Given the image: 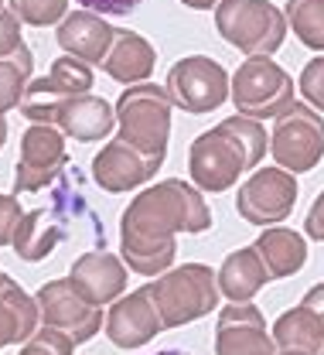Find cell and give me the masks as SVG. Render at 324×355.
<instances>
[{
  "mask_svg": "<svg viewBox=\"0 0 324 355\" xmlns=\"http://www.w3.org/2000/svg\"><path fill=\"white\" fill-rule=\"evenodd\" d=\"M212 225V212L201 188L181 178L157 181L143 188L120 216V250L123 263L140 277H161L174 263V236H198Z\"/></svg>",
  "mask_w": 324,
  "mask_h": 355,
  "instance_id": "1",
  "label": "cell"
},
{
  "mask_svg": "<svg viewBox=\"0 0 324 355\" xmlns=\"http://www.w3.org/2000/svg\"><path fill=\"white\" fill-rule=\"evenodd\" d=\"M267 147H270V137L263 130V123L235 113L219 127L195 137L188 150V175L208 195L229 191L242 171L260 168V161L267 157Z\"/></svg>",
  "mask_w": 324,
  "mask_h": 355,
  "instance_id": "2",
  "label": "cell"
},
{
  "mask_svg": "<svg viewBox=\"0 0 324 355\" xmlns=\"http://www.w3.org/2000/svg\"><path fill=\"white\" fill-rule=\"evenodd\" d=\"M154 304L164 318V328H181L191 324L219 304L222 291H219V273H212V266L205 263H185L174 270H164L161 277H154L147 284Z\"/></svg>",
  "mask_w": 324,
  "mask_h": 355,
  "instance_id": "3",
  "label": "cell"
},
{
  "mask_svg": "<svg viewBox=\"0 0 324 355\" xmlns=\"http://www.w3.org/2000/svg\"><path fill=\"white\" fill-rule=\"evenodd\" d=\"M171 106H174V99H171L168 86H154V83L127 86L123 96L116 99L120 137L140 147L143 154L164 157L168 140H171Z\"/></svg>",
  "mask_w": 324,
  "mask_h": 355,
  "instance_id": "4",
  "label": "cell"
},
{
  "mask_svg": "<svg viewBox=\"0 0 324 355\" xmlns=\"http://www.w3.org/2000/svg\"><path fill=\"white\" fill-rule=\"evenodd\" d=\"M219 35L246 55H273L287 38V14L270 0H222L215 7Z\"/></svg>",
  "mask_w": 324,
  "mask_h": 355,
  "instance_id": "5",
  "label": "cell"
},
{
  "mask_svg": "<svg viewBox=\"0 0 324 355\" xmlns=\"http://www.w3.org/2000/svg\"><path fill=\"white\" fill-rule=\"evenodd\" d=\"M229 99L235 113L253 120H277L294 103V79L280 69L270 55H249L229 86Z\"/></svg>",
  "mask_w": 324,
  "mask_h": 355,
  "instance_id": "6",
  "label": "cell"
},
{
  "mask_svg": "<svg viewBox=\"0 0 324 355\" xmlns=\"http://www.w3.org/2000/svg\"><path fill=\"white\" fill-rule=\"evenodd\" d=\"M270 154L280 168L304 175L314 171L324 157V120L307 103H290L273 123L270 133Z\"/></svg>",
  "mask_w": 324,
  "mask_h": 355,
  "instance_id": "7",
  "label": "cell"
},
{
  "mask_svg": "<svg viewBox=\"0 0 324 355\" xmlns=\"http://www.w3.org/2000/svg\"><path fill=\"white\" fill-rule=\"evenodd\" d=\"M229 72L208 55H188L181 62H174L168 72V92L174 106L195 116L219 110L229 99Z\"/></svg>",
  "mask_w": 324,
  "mask_h": 355,
  "instance_id": "8",
  "label": "cell"
},
{
  "mask_svg": "<svg viewBox=\"0 0 324 355\" xmlns=\"http://www.w3.org/2000/svg\"><path fill=\"white\" fill-rule=\"evenodd\" d=\"M35 301H38L42 324L65 331L75 345L93 342L96 331L102 328V308L93 304V301H89V297H86L69 277L42 284V291L35 294Z\"/></svg>",
  "mask_w": 324,
  "mask_h": 355,
  "instance_id": "9",
  "label": "cell"
},
{
  "mask_svg": "<svg viewBox=\"0 0 324 355\" xmlns=\"http://www.w3.org/2000/svg\"><path fill=\"white\" fill-rule=\"evenodd\" d=\"M69 164L65 133L55 123H31L21 137V154L14 168V195H31L48 188Z\"/></svg>",
  "mask_w": 324,
  "mask_h": 355,
  "instance_id": "10",
  "label": "cell"
},
{
  "mask_svg": "<svg viewBox=\"0 0 324 355\" xmlns=\"http://www.w3.org/2000/svg\"><path fill=\"white\" fill-rule=\"evenodd\" d=\"M297 178L287 168H256L246 184H239L235 195V212L253 225H277L287 222V216L297 205Z\"/></svg>",
  "mask_w": 324,
  "mask_h": 355,
  "instance_id": "11",
  "label": "cell"
},
{
  "mask_svg": "<svg viewBox=\"0 0 324 355\" xmlns=\"http://www.w3.org/2000/svg\"><path fill=\"white\" fill-rule=\"evenodd\" d=\"M93 89V69L89 62L75 58V55H65V58H55V65L48 69V76L42 79H31V86L21 99V116L31 120V123H45L48 110L69 96H79V92H89Z\"/></svg>",
  "mask_w": 324,
  "mask_h": 355,
  "instance_id": "12",
  "label": "cell"
},
{
  "mask_svg": "<svg viewBox=\"0 0 324 355\" xmlns=\"http://www.w3.org/2000/svg\"><path fill=\"white\" fill-rule=\"evenodd\" d=\"M273 331H267L263 311L249 301H232L215 321V355H277Z\"/></svg>",
  "mask_w": 324,
  "mask_h": 355,
  "instance_id": "13",
  "label": "cell"
},
{
  "mask_svg": "<svg viewBox=\"0 0 324 355\" xmlns=\"http://www.w3.org/2000/svg\"><path fill=\"white\" fill-rule=\"evenodd\" d=\"M161 164H164V157L143 154L130 140L116 137L93 157V178L102 191L123 195V191H134L140 184H147L150 178L157 175Z\"/></svg>",
  "mask_w": 324,
  "mask_h": 355,
  "instance_id": "14",
  "label": "cell"
},
{
  "mask_svg": "<svg viewBox=\"0 0 324 355\" xmlns=\"http://www.w3.org/2000/svg\"><path fill=\"white\" fill-rule=\"evenodd\" d=\"M69 191H62L51 205H42V209H31L24 219L17 222V232H14V253H17V260H24V263H42L48 260L51 253H55V246L62 243V239H69L72 236V225L69 222H75L69 212H65V205H69V198H65Z\"/></svg>",
  "mask_w": 324,
  "mask_h": 355,
  "instance_id": "15",
  "label": "cell"
},
{
  "mask_svg": "<svg viewBox=\"0 0 324 355\" xmlns=\"http://www.w3.org/2000/svg\"><path fill=\"white\" fill-rule=\"evenodd\" d=\"M161 331H164V318H161L147 287L116 297L106 314V338L116 349H140L150 338H157Z\"/></svg>",
  "mask_w": 324,
  "mask_h": 355,
  "instance_id": "16",
  "label": "cell"
},
{
  "mask_svg": "<svg viewBox=\"0 0 324 355\" xmlns=\"http://www.w3.org/2000/svg\"><path fill=\"white\" fill-rule=\"evenodd\" d=\"M273 342L280 352L324 355V284L311 287L297 308L273 321Z\"/></svg>",
  "mask_w": 324,
  "mask_h": 355,
  "instance_id": "17",
  "label": "cell"
},
{
  "mask_svg": "<svg viewBox=\"0 0 324 355\" xmlns=\"http://www.w3.org/2000/svg\"><path fill=\"white\" fill-rule=\"evenodd\" d=\"M45 123H55L65 137H72L79 144H93V140H106L113 133L116 106H109L102 96L79 92V96H69V99L55 103L48 110Z\"/></svg>",
  "mask_w": 324,
  "mask_h": 355,
  "instance_id": "18",
  "label": "cell"
},
{
  "mask_svg": "<svg viewBox=\"0 0 324 355\" xmlns=\"http://www.w3.org/2000/svg\"><path fill=\"white\" fill-rule=\"evenodd\" d=\"M69 280L93 301V304H113L116 297H123V291H127V266L120 257H113V253H106V246L102 250H86L72 270H69Z\"/></svg>",
  "mask_w": 324,
  "mask_h": 355,
  "instance_id": "19",
  "label": "cell"
},
{
  "mask_svg": "<svg viewBox=\"0 0 324 355\" xmlns=\"http://www.w3.org/2000/svg\"><path fill=\"white\" fill-rule=\"evenodd\" d=\"M113 35H116V28H109L102 21V14H96L89 7H82L75 14H65V21L55 31L58 48L65 55H75V58H82L89 65H102V58L113 44Z\"/></svg>",
  "mask_w": 324,
  "mask_h": 355,
  "instance_id": "20",
  "label": "cell"
},
{
  "mask_svg": "<svg viewBox=\"0 0 324 355\" xmlns=\"http://www.w3.org/2000/svg\"><path fill=\"white\" fill-rule=\"evenodd\" d=\"M154 65H157L154 44L147 42L143 35H137V31L116 28L113 44H109V51H106V58H102L106 76L116 79V83H123V86H137V83H147V79H150Z\"/></svg>",
  "mask_w": 324,
  "mask_h": 355,
  "instance_id": "21",
  "label": "cell"
},
{
  "mask_svg": "<svg viewBox=\"0 0 324 355\" xmlns=\"http://www.w3.org/2000/svg\"><path fill=\"white\" fill-rule=\"evenodd\" d=\"M38 321H42L38 301L28 297L14 277H7L0 287V349L28 342L38 331Z\"/></svg>",
  "mask_w": 324,
  "mask_h": 355,
  "instance_id": "22",
  "label": "cell"
},
{
  "mask_svg": "<svg viewBox=\"0 0 324 355\" xmlns=\"http://www.w3.org/2000/svg\"><path fill=\"white\" fill-rule=\"evenodd\" d=\"M267 280H270V270H267L256 246L235 250L226 257V263L219 266V291H222L226 301H253L263 291Z\"/></svg>",
  "mask_w": 324,
  "mask_h": 355,
  "instance_id": "23",
  "label": "cell"
},
{
  "mask_svg": "<svg viewBox=\"0 0 324 355\" xmlns=\"http://www.w3.org/2000/svg\"><path fill=\"white\" fill-rule=\"evenodd\" d=\"M263 257V263L270 270V280H283L294 277L300 266L307 263V243L300 232L287 229V225H267L263 236L253 243Z\"/></svg>",
  "mask_w": 324,
  "mask_h": 355,
  "instance_id": "24",
  "label": "cell"
},
{
  "mask_svg": "<svg viewBox=\"0 0 324 355\" xmlns=\"http://www.w3.org/2000/svg\"><path fill=\"white\" fill-rule=\"evenodd\" d=\"M31 72H35V55L28 44L17 55L0 58V116L21 106L24 92L31 86Z\"/></svg>",
  "mask_w": 324,
  "mask_h": 355,
  "instance_id": "25",
  "label": "cell"
},
{
  "mask_svg": "<svg viewBox=\"0 0 324 355\" xmlns=\"http://www.w3.org/2000/svg\"><path fill=\"white\" fill-rule=\"evenodd\" d=\"M283 14L297 42L311 51H324V0H287Z\"/></svg>",
  "mask_w": 324,
  "mask_h": 355,
  "instance_id": "26",
  "label": "cell"
},
{
  "mask_svg": "<svg viewBox=\"0 0 324 355\" xmlns=\"http://www.w3.org/2000/svg\"><path fill=\"white\" fill-rule=\"evenodd\" d=\"M10 10L31 24V28H48V24H62L69 14V0H7Z\"/></svg>",
  "mask_w": 324,
  "mask_h": 355,
  "instance_id": "27",
  "label": "cell"
},
{
  "mask_svg": "<svg viewBox=\"0 0 324 355\" xmlns=\"http://www.w3.org/2000/svg\"><path fill=\"white\" fill-rule=\"evenodd\" d=\"M72 352H75V342H72L65 331L42 324V328L21 345L17 355H72Z\"/></svg>",
  "mask_w": 324,
  "mask_h": 355,
  "instance_id": "28",
  "label": "cell"
},
{
  "mask_svg": "<svg viewBox=\"0 0 324 355\" xmlns=\"http://www.w3.org/2000/svg\"><path fill=\"white\" fill-rule=\"evenodd\" d=\"M297 86H300V92H304V99H307L314 110H321L324 113V55L321 58H311V62L304 65Z\"/></svg>",
  "mask_w": 324,
  "mask_h": 355,
  "instance_id": "29",
  "label": "cell"
},
{
  "mask_svg": "<svg viewBox=\"0 0 324 355\" xmlns=\"http://www.w3.org/2000/svg\"><path fill=\"white\" fill-rule=\"evenodd\" d=\"M21 48H24V38H21V17H17L10 7H0V58L17 55Z\"/></svg>",
  "mask_w": 324,
  "mask_h": 355,
  "instance_id": "30",
  "label": "cell"
},
{
  "mask_svg": "<svg viewBox=\"0 0 324 355\" xmlns=\"http://www.w3.org/2000/svg\"><path fill=\"white\" fill-rule=\"evenodd\" d=\"M21 216V202L14 195H0V246H10L14 243V232H17V222Z\"/></svg>",
  "mask_w": 324,
  "mask_h": 355,
  "instance_id": "31",
  "label": "cell"
},
{
  "mask_svg": "<svg viewBox=\"0 0 324 355\" xmlns=\"http://www.w3.org/2000/svg\"><path fill=\"white\" fill-rule=\"evenodd\" d=\"M75 3L89 7L96 14H116V17H123V14H130L137 7L140 0H75Z\"/></svg>",
  "mask_w": 324,
  "mask_h": 355,
  "instance_id": "32",
  "label": "cell"
},
{
  "mask_svg": "<svg viewBox=\"0 0 324 355\" xmlns=\"http://www.w3.org/2000/svg\"><path fill=\"white\" fill-rule=\"evenodd\" d=\"M304 232H307L311 239L324 243V191L314 198V205H311V212H307V219H304Z\"/></svg>",
  "mask_w": 324,
  "mask_h": 355,
  "instance_id": "33",
  "label": "cell"
},
{
  "mask_svg": "<svg viewBox=\"0 0 324 355\" xmlns=\"http://www.w3.org/2000/svg\"><path fill=\"white\" fill-rule=\"evenodd\" d=\"M185 7H191V10H212V7H219L222 0H181Z\"/></svg>",
  "mask_w": 324,
  "mask_h": 355,
  "instance_id": "34",
  "label": "cell"
},
{
  "mask_svg": "<svg viewBox=\"0 0 324 355\" xmlns=\"http://www.w3.org/2000/svg\"><path fill=\"white\" fill-rule=\"evenodd\" d=\"M3 144H7V120L0 116V150H3Z\"/></svg>",
  "mask_w": 324,
  "mask_h": 355,
  "instance_id": "35",
  "label": "cell"
},
{
  "mask_svg": "<svg viewBox=\"0 0 324 355\" xmlns=\"http://www.w3.org/2000/svg\"><path fill=\"white\" fill-rule=\"evenodd\" d=\"M157 355H191V352H181V349H164V352H157Z\"/></svg>",
  "mask_w": 324,
  "mask_h": 355,
  "instance_id": "36",
  "label": "cell"
},
{
  "mask_svg": "<svg viewBox=\"0 0 324 355\" xmlns=\"http://www.w3.org/2000/svg\"><path fill=\"white\" fill-rule=\"evenodd\" d=\"M3 280H7V273H3V270H0V287H3Z\"/></svg>",
  "mask_w": 324,
  "mask_h": 355,
  "instance_id": "37",
  "label": "cell"
},
{
  "mask_svg": "<svg viewBox=\"0 0 324 355\" xmlns=\"http://www.w3.org/2000/svg\"><path fill=\"white\" fill-rule=\"evenodd\" d=\"M277 355H300V352H277Z\"/></svg>",
  "mask_w": 324,
  "mask_h": 355,
  "instance_id": "38",
  "label": "cell"
},
{
  "mask_svg": "<svg viewBox=\"0 0 324 355\" xmlns=\"http://www.w3.org/2000/svg\"><path fill=\"white\" fill-rule=\"evenodd\" d=\"M0 7H3V0H0Z\"/></svg>",
  "mask_w": 324,
  "mask_h": 355,
  "instance_id": "39",
  "label": "cell"
}]
</instances>
